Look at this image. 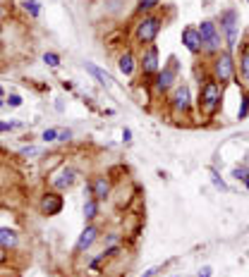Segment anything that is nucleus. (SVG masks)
Masks as SVG:
<instances>
[{
    "label": "nucleus",
    "mask_w": 249,
    "mask_h": 277,
    "mask_svg": "<svg viewBox=\"0 0 249 277\" xmlns=\"http://www.w3.org/2000/svg\"><path fill=\"white\" fill-rule=\"evenodd\" d=\"M41 138L46 141V143H53V141H58V129H43Z\"/></svg>",
    "instance_id": "24"
},
{
    "label": "nucleus",
    "mask_w": 249,
    "mask_h": 277,
    "mask_svg": "<svg viewBox=\"0 0 249 277\" xmlns=\"http://www.w3.org/2000/svg\"><path fill=\"white\" fill-rule=\"evenodd\" d=\"M158 270H161V268H149V270H146L141 277H156V275H158Z\"/></svg>",
    "instance_id": "31"
},
{
    "label": "nucleus",
    "mask_w": 249,
    "mask_h": 277,
    "mask_svg": "<svg viewBox=\"0 0 249 277\" xmlns=\"http://www.w3.org/2000/svg\"><path fill=\"white\" fill-rule=\"evenodd\" d=\"M62 210V196L60 194H46L41 198V213L43 215H58Z\"/></svg>",
    "instance_id": "11"
},
{
    "label": "nucleus",
    "mask_w": 249,
    "mask_h": 277,
    "mask_svg": "<svg viewBox=\"0 0 249 277\" xmlns=\"http://www.w3.org/2000/svg\"><path fill=\"white\" fill-rule=\"evenodd\" d=\"M74 180H77V170L65 165V167H60L56 175H53L51 184H53L56 189H67V186H72V184H74Z\"/></svg>",
    "instance_id": "10"
},
{
    "label": "nucleus",
    "mask_w": 249,
    "mask_h": 277,
    "mask_svg": "<svg viewBox=\"0 0 249 277\" xmlns=\"http://www.w3.org/2000/svg\"><path fill=\"white\" fill-rule=\"evenodd\" d=\"M17 241H19V236H17V232L14 230H10V227H0V246H17Z\"/></svg>",
    "instance_id": "16"
},
{
    "label": "nucleus",
    "mask_w": 249,
    "mask_h": 277,
    "mask_svg": "<svg viewBox=\"0 0 249 277\" xmlns=\"http://www.w3.org/2000/svg\"><path fill=\"white\" fill-rule=\"evenodd\" d=\"M245 186H247V189H249V175H247V177H245Z\"/></svg>",
    "instance_id": "34"
},
{
    "label": "nucleus",
    "mask_w": 249,
    "mask_h": 277,
    "mask_svg": "<svg viewBox=\"0 0 249 277\" xmlns=\"http://www.w3.org/2000/svg\"><path fill=\"white\" fill-rule=\"evenodd\" d=\"M14 127H19L17 122H0V132H7V129H14Z\"/></svg>",
    "instance_id": "29"
},
{
    "label": "nucleus",
    "mask_w": 249,
    "mask_h": 277,
    "mask_svg": "<svg viewBox=\"0 0 249 277\" xmlns=\"http://www.w3.org/2000/svg\"><path fill=\"white\" fill-rule=\"evenodd\" d=\"M211 72H213V79L218 84H228L233 77H235V60H233V53L230 50H221L213 57V65H211Z\"/></svg>",
    "instance_id": "2"
},
{
    "label": "nucleus",
    "mask_w": 249,
    "mask_h": 277,
    "mask_svg": "<svg viewBox=\"0 0 249 277\" xmlns=\"http://www.w3.org/2000/svg\"><path fill=\"white\" fill-rule=\"evenodd\" d=\"M182 46L192 53V55H199L204 50L201 46V36H199V29L196 27H185L182 29Z\"/></svg>",
    "instance_id": "8"
},
{
    "label": "nucleus",
    "mask_w": 249,
    "mask_h": 277,
    "mask_svg": "<svg viewBox=\"0 0 249 277\" xmlns=\"http://www.w3.org/2000/svg\"><path fill=\"white\" fill-rule=\"evenodd\" d=\"M43 62L48 65V67H58L60 65V57L56 53H43Z\"/></svg>",
    "instance_id": "23"
},
{
    "label": "nucleus",
    "mask_w": 249,
    "mask_h": 277,
    "mask_svg": "<svg viewBox=\"0 0 249 277\" xmlns=\"http://www.w3.org/2000/svg\"><path fill=\"white\" fill-rule=\"evenodd\" d=\"M0 98H2V86H0Z\"/></svg>",
    "instance_id": "36"
},
{
    "label": "nucleus",
    "mask_w": 249,
    "mask_h": 277,
    "mask_svg": "<svg viewBox=\"0 0 249 277\" xmlns=\"http://www.w3.org/2000/svg\"><path fill=\"white\" fill-rule=\"evenodd\" d=\"M98 215V201L96 198H89L86 203H84V218L86 220H94Z\"/></svg>",
    "instance_id": "17"
},
{
    "label": "nucleus",
    "mask_w": 249,
    "mask_h": 277,
    "mask_svg": "<svg viewBox=\"0 0 249 277\" xmlns=\"http://www.w3.org/2000/svg\"><path fill=\"white\" fill-rule=\"evenodd\" d=\"M211 182H213V186H216V189H221V191H228V184L221 180V175H218L216 170H211Z\"/></svg>",
    "instance_id": "22"
},
{
    "label": "nucleus",
    "mask_w": 249,
    "mask_h": 277,
    "mask_svg": "<svg viewBox=\"0 0 249 277\" xmlns=\"http://www.w3.org/2000/svg\"><path fill=\"white\" fill-rule=\"evenodd\" d=\"M58 141H72V132L69 129H58Z\"/></svg>",
    "instance_id": "26"
},
{
    "label": "nucleus",
    "mask_w": 249,
    "mask_h": 277,
    "mask_svg": "<svg viewBox=\"0 0 249 277\" xmlns=\"http://www.w3.org/2000/svg\"><path fill=\"white\" fill-rule=\"evenodd\" d=\"M41 153V148H34V146H29V148H22V155L24 158H29V155H39Z\"/></svg>",
    "instance_id": "28"
},
{
    "label": "nucleus",
    "mask_w": 249,
    "mask_h": 277,
    "mask_svg": "<svg viewBox=\"0 0 249 277\" xmlns=\"http://www.w3.org/2000/svg\"><path fill=\"white\" fill-rule=\"evenodd\" d=\"M247 2H249V0H247Z\"/></svg>",
    "instance_id": "37"
},
{
    "label": "nucleus",
    "mask_w": 249,
    "mask_h": 277,
    "mask_svg": "<svg viewBox=\"0 0 249 277\" xmlns=\"http://www.w3.org/2000/svg\"><path fill=\"white\" fill-rule=\"evenodd\" d=\"M211 275H213V270H211L208 265H204V268L199 270V277H211Z\"/></svg>",
    "instance_id": "30"
},
{
    "label": "nucleus",
    "mask_w": 249,
    "mask_h": 277,
    "mask_svg": "<svg viewBox=\"0 0 249 277\" xmlns=\"http://www.w3.org/2000/svg\"><path fill=\"white\" fill-rule=\"evenodd\" d=\"M96 239H98V230L94 227V225H86L84 232L79 234V239H77V251H86L89 246H94Z\"/></svg>",
    "instance_id": "13"
},
{
    "label": "nucleus",
    "mask_w": 249,
    "mask_h": 277,
    "mask_svg": "<svg viewBox=\"0 0 249 277\" xmlns=\"http://www.w3.org/2000/svg\"><path fill=\"white\" fill-rule=\"evenodd\" d=\"M24 10H27L31 17H39V14H41V7H39L36 0H24Z\"/></svg>",
    "instance_id": "19"
},
{
    "label": "nucleus",
    "mask_w": 249,
    "mask_h": 277,
    "mask_svg": "<svg viewBox=\"0 0 249 277\" xmlns=\"http://www.w3.org/2000/svg\"><path fill=\"white\" fill-rule=\"evenodd\" d=\"M7 105H10V108H19V105H22V98L17 96V93H10V98H7Z\"/></svg>",
    "instance_id": "27"
},
{
    "label": "nucleus",
    "mask_w": 249,
    "mask_h": 277,
    "mask_svg": "<svg viewBox=\"0 0 249 277\" xmlns=\"http://www.w3.org/2000/svg\"><path fill=\"white\" fill-rule=\"evenodd\" d=\"M84 69H86V72H89V74H91L101 86H106V89H113V86H115V82H113L111 74H108L106 69H101L98 65H94V62H84Z\"/></svg>",
    "instance_id": "12"
},
{
    "label": "nucleus",
    "mask_w": 249,
    "mask_h": 277,
    "mask_svg": "<svg viewBox=\"0 0 249 277\" xmlns=\"http://www.w3.org/2000/svg\"><path fill=\"white\" fill-rule=\"evenodd\" d=\"M240 74H242V79L249 84V50H245L242 57H240Z\"/></svg>",
    "instance_id": "18"
},
{
    "label": "nucleus",
    "mask_w": 249,
    "mask_h": 277,
    "mask_svg": "<svg viewBox=\"0 0 249 277\" xmlns=\"http://www.w3.org/2000/svg\"><path fill=\"white\" fill-rule=\"evenodd\" d=\"M221 31L225 34L228 48L230 50L237 48V41H240V12L235 7H228V10L221 12Z\"/></svg>",
    "instance_id": "3"
},
{
    "label": "nucleus",
    "mask_w": 249,
    "mask_h": 277,
    "mask_svg": "<svg viewBox=\"0 0 249 277\" xmlns=\"http://www.w3.org/2000/svg\"><path fill=\"white\" fill-rule=\"evenodd\" d=\"M2 17H5V10H2V7H0V19H2Z\"/></svg>",
    "instance_id": "35"
},
{
    "label": "nucleus",
    "mask_w": 249,
    "mask_h": 277,
    "mask_svg": "<svg viewBox=\"0 0 249 277\" xmlns=\"http://www.w3.org/2000/svg\"><path fill=\"white\" fill-rule=\"evenodd\" d=\"M199 36H201V46L206 53H221V31H218V24H213L211 19H204L199 24Z\"/></svg>",
    "instance_id": "4"
},
{
    "label": "nucleus",
    "mask_w": 249,
    "mask_h": 277,
    "mask_svg": "<svg viewBox=\"0 0 249 277\" xmlns=\"http://www.w3.org/2000/svg\"><path fill=\"white\" fill-rule=\"evenodd\" d=\"M249 172H247V167H235L233 170V177H235L237 182H245V177H247Z\"/></svg>",
    "instance_id": "25"
},
{
    "label": "nucleus",
    "mask_w": 249,
    "mask_h": 277,
    "mask_svg": "<svg viewBox=\"0 0 249 277\" xmlns=\"http://www.w3.org/2000/svg\"><path fill=\"white\" fill-rule=\"evenodd\" d=\"M170 62L173 65L158 69V74H156V89L158 91H170L178 82V65H175V60H170Z\"/></svg>",
    "instance_id": "6"
},
{
    "label": "nucleus",
    "mask_w": 249,
    "mask_h": 277,
    "mask_svg": "<svg viewBox=\"0 0 249 277\" xmlns=\"http://www.w3.org/2000/svg\"><path fill=\"white\" fill-rule=\"evenodd\" d=\"M249 115V96L245 93L242 96V103H240V110H237V120H245Z\"/></svg>",
    "instance_id": "20"
},
{
    "label": "nucleus",
    "mask_w": 249,
    "mask_h": 277,
    "mask_svg": "<svg viewBox=\"0 0 249 277\" xmlns=\"http://www.w3.org/2000/svg\"><path fill=\"white\" fill-rule=\"evenodd\" d=\"M141 69H144V74H158V69H161V60H158V48L156 46H146V50H144V55H141Z\"/></svg>",
    "instance_id": "9"
},
{
    "label": "nucleus",
    "mask_w": 249,
    "mask_h": 277,
    "mask_svg": "<svg viewBox=\"0 0 249 277\" xmlns=\"http://www.w3.org/2000/svg\"><path fill=\"white\" fill-rule=\"evenodd\" d=\"M158 31H161V19L156 17V14H146L141 22L137 24V41L144 46H151L153 41H156V36H158Z\"/></svg>",
    "instance_id": "5"
},
{
    "label": "nucleus",
    "mask_w": 249,
    "mask_h": 277,
    "mask_svg": "<svg viewBox=\"0 0 249 277\" xmlns=\"http://www.w3.org/2000/svg\"><path fill=\"white\" fill-rule=\"evenodd\" d=\"M170 103H173V108H175L178 112H187V110H189V108H192V93H189V86L178 84V86H175V91H173Z\"/></svg>",
    "instance_id": "7"
},
{
    "label": "nucleus",
    "mask_w": 249,
    "mask_h": 277,
    "mask_svg": "<svg viewBox=\"0 0 249 277\" xmlns=\"http://www.w3.org/2000/svg\"><path fill=\"white\" fill-rule=\"evenodd\" d=\"M123 138L129 143V141H132V132H129V129H123Z\"/></svg>",
    "instance_id": "32"
},
{
    "label": "nucleus",
    "mask_w": 249,
    "mask_h": 277,
    "mask_svg": "<svg viewBox=\"0 0 249 277\" xmlns=\"http://www.w3.org/2000/svg\"><path fill=\"white\" fill-rule=\"evenodd\" d=\"M223 98V84H218L216 79H206L204 86H201V93H199V105L206 115H213L221 105Z\"/></svg>",
    "instance_id": "1"
},
{
    "label": "nucleus",
    "mask_w": 249,
    "mask_h": 277,
    "mask_svg": "<svg viewBox=\"0 0 249 277\" xmlns=\"http://www.w3.org/2000/svg\"><path fill=\"white\" fill-rule=\"evenodd\" d=\"M108 194H111V182H108V177H96V180L91 182V196L96 201H103Z\"/></svg>",
    "instance_id": "14"
},
{
    "label": "nucleus",
    "mask_w": 249,
    "mask_h": 277,
    "mask_svg": "<svg viewBox=\"0 0 249 277\" xmlns=\"http://www.w3.org/2000/svg\"><path fill=\"white\" fill-rule=\"evenodd\" d=\"M118 67H120V72H123L124 77H132L134 67H137V60H134V55L129 50H124L123 55H120V60H118Z\"/></svg>",
    "instance_id": "15"
},
{
    "label": "nucleus",
    "mask_w": 249,
    "mask_h": 277,
    "mask_svg": "<svg viewBox=\"0 0 249 277\" xmlns=\"http://www.w3.org/2000/svg\"><path fill=\"white\" fill-rule=\"evenodd\" d=\"M5 261V246H0V263Z\"/></svg>",
    "instance_id": "33"
},
{
    "label": "nucleus",
    "mask_w": 249,
    "mask_h": 277,
    "mask_svg": "<svg viewBox=\"0 0 249 277\" xmlns=\"http://www.w3.org/2000/svg\"><path fill=\"white\" fill-rule=\"evenodd\" d=\"M156 5H161V0H139L137 10L139 12H149V10H153Z\"/></svg>",
    "instance_id": "21"
}]
</instances>
